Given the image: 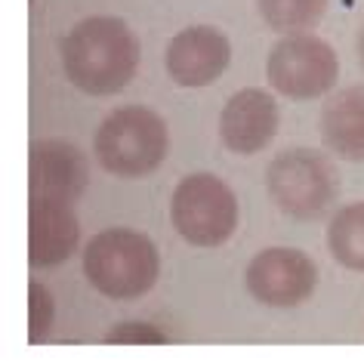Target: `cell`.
Segmentation results:
<instances>
[{
	"label": "cell",
	"mask_w": 364,
	"mask_h": 364,
	"mask_svg": "<svg viewBox=\"0 0 364 364\" xmlns=\"http://www.w3.org/2000/svg\"><path fill=\"white\" fill-rule=\"evenodd\" d=\"M327 250L349 272H364V201L340 207L327 223Z\"/></svg>",
	"instance_id": "obj_13"
},
{
	"label": "cell",
	"mask_w": 364,
	"mask_h": 364,
	"mask_svg": "<svg viewBox=\"0 0 364 364\" xmlns=\"http://www.w3.org/2000/svg\"><path fill=\"white\" fill-rule=\"evenodd\" d=\"M250 296L269 309L303 306L318 287V266L296 247H266L250 259L244 275Z\"/></svg>",
	"instance_id": "obj_7"
},
{
	"label": "cell",
	"mask_w": 364,
	"mask_h": 364,
	"mask_svg": "<svg viewBox=\"0 0 364 364\" xmlns=\"http://www.w3.org/2000/svg\"><path fill=\"white\" fill-rule=\"evenodd\" d=\"M65 77L87 96H112L139 71V41L114 16H90L65 34L59 47Z\"/></svg>",
	"instance_id": "obj_1"
},
{
	"label": "cell",
	"mask_w": 364,
	"mask_h": 364,
	"mask_svg": "<svg viewBox=\"0 0 364 364\" xmlns=\"http://www.w3.org/2000/svg\"><path fill=\"white\" fill-rule=\"evenodd\" d=\"M170 220L195 247H220L238 229V198L213 173H192L173 188Z\"/></svg>",
	"instance_id": "obj_5"
},
{
	"label": "cell",
	"mask_w": 364,
	"mask_h": 364,
	"mask_svg": "<svg viewBox=\"0 0 364 364\" xmlns=\"http://www.w3.org/2000/svg\"><path fill=\"white\" fill-rule=\"evenodd\" d=\"M257 6L278 34H309L327 13V0H257Z\"/></svg>",
	"instance_id": "obj_14"
},
{
	"label": "cell",
	"mask_w": 364,
	"mask_h": 364,
	"mask_svg": "<svg viewBox=\"0 0 364 364\" xmlns=\"http://www.w3.org/2000/svg\"><path fill=\"white\" fill-rule=\"evenodd\" d=\"M358 59H361V65H364V25H361V31H358Z\"/></svg>",
	"instance_id": "obj_17"
},
{
	"label": "cell",
	"mask_w": 364,
	"mask_h": 364,
	"mask_svg": "<svg viewBox=\"0 0 364 364\" xmlns=\"http://www.w3.org/2000/svg\"><path fill=\"white\" fill-rule=\"evenodd\" d=\"M80 225L68 201L28 198V262L31 269H53L77 250Z\"/></svg>",
	"instance_id": "obj_11"
},
{
	"label": "cell",
	"mask_w": 364,
	"mask_h": 364,
	"mask_svg": "<svg viewBox=\"0 0 364 364\" xmlns=\"http://www.w3.org/2000/svg\"><path fill=\"white\" fill-rule=\"evenodd\" d=\"M272 204L299 223H315L333 210L340 198V173L318 149H287L266 170Z\"/></svg>",
	"instance_id": "obj_4"
},
{
	"label": "cell",
	"mask_w": 364,
	"mask_h": 364,
	"mask_svg": "<svg viewBox=\"0 0 364 364\" xmlns=\"http://www.w3.org/2000/svg\"><path fill=\"white\" fill-rule=\"evenodd\" d=\"M90 182L87 154L75 142L41 139L28 151V188L31 198H59L75 204Z\"/></svg>",
	"instance_id": "obj_9"
},
{
	"label": "cell",
	"mask_w": 364,
	"mask_h": 364,
	"mask_svg": "<svg viewBox=\"0 0 364 364\" xmlns=\"http://www.w3.org/2000/svg\"><path fill=\"white\" fill-rule=\"evenodd\" d=\"M266 75L272 90L287 99H318L331 93L340 77L333 47L315 34H284L269 53Z\"/></svg>",
	"instance_id": "obj_6"
},
{
	"label": "cell",
	"mask_w": 364,
	"mask_h": 364,
	"mask_svg": "<svg viewBox=\"0 0 364 364\" xmlns=\"http://www.w3.org/2000/svg\"><path fill=\"white\" fill-rule=\"evenodd\" d=\"M321 139L336 158L364 164V87H346L321 108Z\"/></svg>",
	"instance_id": "obj_12"
},
{
	"label": "cell",
	"mask_w": 364,
	"mask_h": 364,
	"mask_svg": "<svg viewBox=\"0 0 364 364\" xmlns=\"http://www.w3.org/2000/svg\"><path fill=\"white\" fill-rule=\"evenodd\" d=\"M278 102L257 87L238 90L220 114V139L232 154H257L278 133Z\"/></svg>",
	"instance_id": "obj_10"
},
{
	"label": "cell",
	"mask_w": 364,
	"mask_h": 364,
	"mask_svg": "<svg viewBox=\"0 0 364 364\" xmlns=\"http://www.w3.org/2000/svg\"><path fill=\"white\" fill-rule=\"evenodd\" d=\"M170 133L158 112L145 105H124L99 124L93 154L112 176L142 179L167 158Z\"/></svg>",
	"instance_id": "obj_3"
},
{
	"label": "cell",
	"mask_w": 364,
	"mask_h": 364,
	"mask_svg": "<svg viewBox=\"0 0 364 364\" xmlns=\"http://www.w3.org/2000/svg\"><path fill=\"white\" fill-rule=\"evenodd\" d=\"M229 62H232V43L220 28H213V25L182 28L176 38L170 41L167 56H164L167 75L176 80L179 87H188V90L210 87L213 80L223 77Z\"/></svg>",
	"instance_id": "obj_8"
},
{
	"label": "cell",
	"mask_w": 364,
	"mask_h": 364,
	"mask_svg": "<svg viewBox=\"0 0 364 364\" xmlns=\"http://www.w3.org/2000/svg\"><path fill=\"white\" fill-rule=\"evenodd\" d=\"M105 343H149V346H161L167 343L161 327L145 324V321H121L105 333Z\"/></svg>",
	"instance_id": "obj_16"
},
{
	"label": "cell",
	"mask_w": 364,
	"mask_h": 364,
	"mask_svg": "<svg viewBox=\"0 0 364 364\" xmlns=\"http://www.w3.org/2000/svg\"><path fill=\"white\" fill-rule=\"evenodd\" d=\"M53 318H56V303H53L50 290L41 281H28V340L31 343L47 340Z\"/></svg>",
	"instance_id": "obj_15"
},
{
	"label": "cell",
	"mask_w": 364,
	"mask_h": 364,
	"mask_svg": "<svg viewBox=\"0 0 364 364\" xmlns=\"http://www.w3.org/2000/svg\"><path fill=\"white\" fill-rule=\"evenodd\" d=\"M161 253L154 241L133 229H105L84 250V278L108 299H136L158 284Z\"/></svg>",
	"instance_id": "obj_2"
}]
</instances>
